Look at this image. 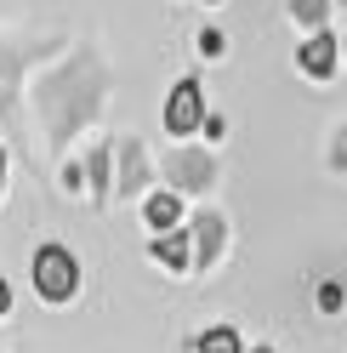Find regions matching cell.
Here are the masks:
<instances>
[{
    "label": "cell",
    "instance_id": "1",
    "mask_svg": "<svg viewBox=\"0 0 347 353\" xmlns=\"http://www.w3.org/2000/svg\"><path fill=\"white\" fill-rule=\"evenodd\" d=\"M74 285H80V262L63 251V245L34 251V291L46 296V302H69V296H74Z\"/></svg>",
    "mask_w": 347,
    "mask_h": 353
},
{
    "label": "cell",
    "instance_id": "2",
    "mask_svg": "<svg viewBox=\"0 0 347 353\" xmlns=\"http://www.w3.org/2000/svg\"><path fill=\"white\" fill-rule=\"evenodd\" d=\"M165 125H171V131H193V125H205L200 80H177V92H171V103H165Z\"/></svg>",
    "mask_w": 347,
    "mask_h": 353
},
{
    "label": "cell",
    "instance_id": "3",
    "mask_svg": "<svg viewBox=\"0 0 347 353\" xmlns=\"http://www.w3.org/2000/svg\"><path fill=\"white\" fill-rule=\"evenodd\" d=\"M296 63H302V69H308L313 80H324V74L336 69V40L324 34V29H313L308 40H302V52H296Z\"/></svg>",
    "mask_w": 347,
    "mask_h": 353
},
{
    "label": "cell",
    "instance_id": "4",
    "mask_svg": "<svg viewBox=\"0 0 347 353\" xmlns=\"http://www.w3.org/2000/svg\"><path fill=\"white\" fill-rule=\"evenodd\" d=\"M177 216H182V200H177L171 188H160L154 200H148V223H154L160 234H171V228H177Z\"/></svg>",
    "mask_w": 347,
    "mask_h": 353
},
{
    "label": "cell",
    "instance_id": "5",
    "mask_svg": "<svg viewBox=\"0 0 347 353\" xmlns=\"http://www.w3.org/2000/svg\"><path fill=\"white\" fill-rule=\"evenodd\" d=\"M154 262H165V268H188V234H177V228H171V234H160L154 239Z\"/></svg>",
    "mask_w": 347,
    "mask_h": 353
},
{
    "label": "cell",
    "instance_id": "6",
    "mask_svg": "<svg viewBox=\"0 0 347 353\" xmlns=\"http://www.w3.org/2000/svg\"><path fill=\"white\" fill-rule=\"evenodd\" d=\"M200 353H245V347H240L233 330H205V336H200Z\"/></svg>",
    "mask_w": 347,
    "mask_h": 353
},
{
    "label": "cell",
    "instance_id": "7",
    "mask_svg": "<svg viewBox=\"0 0 347 353\" xmlns=\"http://www.w3.org/2000/svg\"><path fill=\"white\" fill-rule=\"evenodd\" d=\"M216 245H222V223H216V216H200V262H211Z\"/></svg>",
    "mask_w": 347,
    "mask_h": 353
},
{
    "label": "cell",
    "instance_id": "8",
    "mask_svg": "<svg viewBox=\"0 0 347 353\" xmlns=\"http://www.w3.org/2000/svg\"><path fill=\"white\" fill-rule=\"evenodd\" d=\"M291 12H296V23H302V29H319L330 6H324V0H291Z\"/></svg>",
    "mask_w": 347,
    "mask_h": 353
},
{
    "label": "cell",
    "instance_id": "9",
    "mask_svg": "<svg viewBox=\"0 0 347 353\" xmlns=\"http://www.w3.org/2000/svg\"><path fill=\"white\" fill-rule=\"evenodd\" d=\"M177 176H182V183H205V176H211V165L200 160V154H182V160H177Z\"/></svg>",
    "mask_w": 347,
    "mask_h": 353
},
{
    "label": "cell",
    "instance_id": "10",
    "mask_svg": "<svg viewBox=\"0 0 347 353\" xmlns=\"http://www.w3.org/2000/svg\"><path fill=\"white\" fill-rule=\"evenodd\" d=\"M200 52H205V57H216V52H222V34L205 29V34H200Z\"/></svg>",
    "mask_w": 347,
    "mask_h": 353
},
{
    "label": "cell",
    "instance_id": "11",
    "mask_svg": "<svg viewBox=\"0 0 347 353\" xmlns=\"http://www.w3.org/2000/svg\"><path fill=\"white\" fill-rule=\"evenodd\" d=\"M319 307H341V285H324V291H319Z\"/></svg>",
    "mask_w": 347,
    "mask_h": 353
},
{
    "label": "cell",
    "instance_id": "12",
    "mask_svg": "<svg viewBox=\"0 0 347 353\" xmlns=\"http://www.w3.org/2000/svg\"><path fill=\"white\" fill-rule=\"evenodd\" d=\"M6 307H12V291H6V279H0V314H6Z\"/></svg>",
    "mask_w": 347,
    "mask_h": 353
},
{
    "label": "cell",
    "instance_id": "13",
    "mask_svg": "<svg viewBox=\"0 0 347 353\" xmlns=\"http://www.w3.org/2000/svg\"><path fill=\"white\" fill-rule=\"evenodd\" d=\"M0 176H6V160H0Z\"/></svg>",
    "mask_w": 347,
    "mask_h": 353
},
{
    "label": "cell",
    "instance_id": "14",
    "mask_svg": "<svg viewBox=\"0 0 347 353\" xmlns=\"http://www.w3.org/2000/svg\"><path fill=\"white\" fill-rule=\"evenodd\" d=\"M256 353H268V347H256Z\"/></svg>",
    "mask_w": 347,
    "mask_h": 353
}]
</instances>
